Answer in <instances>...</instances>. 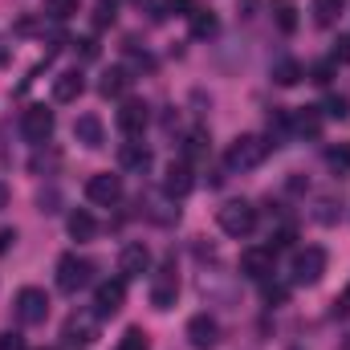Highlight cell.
<instances>
[{
	"label": "cell",
	"mask_w": 350,
	"mask_h": 350,
	"mask_svg": "<svg viewBox=\"0 0 350 350\" xmlns=\"http://www.w3.org/2000/svg\"><path fill=\"white\" fill-rule=\"evenodd\" d=\"M269 151H273V143L265 135H237L224 151V167L228 172H257L269 159Z\"/></svg>",
	"instance_id": "6da1fadb"
},
{
	"label": "cell",
	"mask_w": 350,
	"mask_h": 350,
	"mask_svg": "<svg viewBox=\"0 0 350 350\" xmlns=\"http://www.w3.org/2000/svg\"><path fill=\"white\" fill-rule=\"evenodd\" d=\"M216 224H220V232L224 237H249L253 228H257V208L249 204V200H228V204H220V212H216Z\"/></svg>",
	"instance_id": "7a4b0ae2"
},
{
	"label": "cell",
	"mask_w": 350,
	"mask_h": 350,
	"mask_svg": "<svg viewBox=\"0 0 350 350\" xmlns=\"http://www.w3.org/2000/svg\"><path fill=\"white\" fill-rule=\"evenodd\" d=\"M12 314H16L25 326H41V322L49 318V293H45V289H37V285H25V289H16Z\"/></svg>",
	"instance_id": "3957f363"
},
{
	"label": "cell",
	"mask_w": 350,
	"mask_h": 350,
	"mask_svg": "<svg viewBox=\"0 0 350 350\" xmlns=\"http://www.w3.org/2000/svg\"><path fill=\"white\" fill-rule=\"evenodd\" d=\"M62 342L70 350H90L98 342V314H86V310L70 314L66 326H62Z\"/></svg>",
	"instance_id": "277c9868"
},
{
	"label": "cell",
	"mask_w": 350,
	"mask_h": 350,
	"mask_svg": "<svg viewBox=\"0 0 350 350\" xmlns=\"http://www.w3.org/2000/svg\"><path fill=\"white\" fill-rule=\"evenodd\" d=\"M90 273H94V265H90L86 257L66 253V257L57 261V289H62V293H78V289H86Z\"/></svg>",
	"instance_id": "5b68a950"
},
{
	"label": "cell",
	"mask_w": 350,
	"mask_h": 350,
	"mask_svg": "<svg viewBox=\"0 0 350 350\" xmlns=\"http://www.w3.org/2000/svg\"><path fill=\"white\" fill-rule=\"evenodd\" d=\"M326 249H318V245H310V249H301L297 257H293V285H318L322 281V273H326Z\"/></svg>",
	"instance_id": "8992f818"
},
{
	"label": "cell",
	"mask_w": 350,
	"mask_h": 350,
	"mask_svg": "<svg viewBox=\"0 0 350 350\" xmlns=\"http://www.w3.org/2000/svg\"><path fill=\"white\" fill-rule=\"evenodd\" d=\"M21 135L33 143V147H45L49 135H53V110L49 106H29L21 114Z\"/></svg>",
	"instance_id": "52a82bcc"
},
{
	"label": "cell",
	"mask_w": 350,
	"mask_h": 350,
	"mask_svg": "<svg viewBox=\"0 0 350 350\" xmlns=\"http://www.w3.org/2000/svg\"><path fill=\"white\" fill-rule=\"evenodd\" d=\"M147 122H151V106H147L143 98H126V102L118 106V131H122L126 139H139V135L147 131Z\"/></svg>",
	"instance_id": "ba28073f"
},
{
	"label": "cell",
	"mask_w": 350,
	"mask_h": 350,
	"mask_svg": "<svg viewBox=\"0 0 350 350\" xmlns=\"http://www.w3.org/2000/svg\"><path fill=\"white\" fill-rule=\"evenodd\" d=\"M122 301H126V281H122V277L98 281V289H94V314H98V318H114V314L122 310Z\"/></svg>",
	"instance_id": "9c48e42d"
},
{
	"label": "cell",
	"mask_w": 350,
	"mask_h": 350,
	"mask_svg": "<svg viewBox=\"0 0 350 350\" xmlns=\"http://www.w3.org/2000/svg\"><path fill=\"white\" fill-rule=\"evenodd\" d=\"M86 200H90V204H98V208H110V204H118V200H122V175H110V172L90 175Z\"/></svg>",
	"instance_id": "30bf717a"
},
{
	"label": "cell",
	"mask_w": 350,
	"mask_h": 350,
	"mask_svg": "<svg viewBox=\"0 0 350 350\" xmlns=\"http://www.w3.org/2000/svg\"><path fill=\"white\" fill-rule=\"evenodd\" d=\"M118 273H122V281H135V277L151 273V249H147L143 241H131V245L118 253Z\"/></svg>",
	"instance_id": "8fae6325"
},
{
	"label": "cell",
	"mask_w": 350,
	"mask_h": 350,
	"mask_svg": "<svg viewBox=\"0 0 350 350\" xmlns=\"http://www.w3.org/2000/svg\"><path fill=\"white\" fill-rule=\"evenodd\" d=\"M273 265H277V253L269 249V245H257V249H245L241 253V273L249 277V281H269L273 277Z\"/></svg>",
	"instance_id": "7c38bea8"
},
{
	"label": "cell",
	"mask_w": 350,
	"mask_h": 350,
	"mask_svg": "<svg viewBox=\"0 0 350 350\" xmlns=\"http://www.w3.org/2000/svg\"><path fill=\"white\" fill-rule=\"evenodd\" d=\"M187 342L196 350H212L220 342V326H216V318H208V314H196L191 322H187Z\"/></svg>",
	"instance_id": "4fadbf2b"
},
{
	"label": "cell",
	"mask_w": 350,
	"mask_h": 350,
	"mask_svg": "<svg viewBox=\"0 0 350 350\" xmlns=\"http://www.w3.org/2000/svg\"><path fill=\"white\" fill-rule=\"evenodd\" d=\"M196 187V175H191V163L187 159H179V163H172L167 167V175H163V191L172 196V200H183L187 191Z\"/></svg>",
	"instance_id": "5bb4252c"
},
{
	"label": "cell",
	"mask_w": 350,
	"mask_h": 350,
	"mask_svg": "<svg viewBox=\"0 0 350 350\" xmlns=\"http://www.w3.org/2000/svg\"><path fill=\"white\" fill-rule=\"evenodd\" d=\"M74 139L90 147V151H98L102 143H106V126H102V118L98 114H78V122H74Z\"/></svg>",
	"instance_id": "9a60e30c"
},
{
	"label": "cell",
	"mask_w": 350,
	"mask_h": 350,
	"mask_svg": "<svg viewBox=\"0 0 350 350\" xmlns=\"http://www.w3.org/2000/svg\"><path fill=\"white\" fill-rule=\"evenodd\" d=\"M118 167H122V172L143 175L147 167H151V151H147L143 143H135V139H131V143H122V147H118Z\"/></svg>",
	"instance_id": "2e32d148"
},
{
	"label": "cell",
	"mask_w": 350,
	"mask_h": 350,
	"mask_svg": "<svg viewBox=\"0 0 350 350\" xmlns=\"http://www.w3.org/2000/svg\"><path fill=\"white\" fill-rule=\"evenodd\" d=\"M82 90H86L82 70H66V74H57V78H53V102H78V98H82Z\"/></svg>",
	"instance_id": "e0dca14e"
},
{
	"label": "cell",
	"mask_w": 350,
	"mask_h": 350,
	"mask_svg": "<svg viewBox=\"0 0 350 350\" xmlns=\"http://www.w3.org/2000/svg\"><path fill=\"white\" fill-rule=\"evenodd\" d=\"M175 297H179V281H175V273H163V277H155L151 281V306L163 314V310H172Z\"/></svg>",
	"instance_id": "ac0fdd59"
},
{
	"label": "cell",
	"mask_w": 350,
	"mask_h": 350,
	"mask_svg": "<svg viewBox=\"0 0 350 350\" xmlns=\"http://www.w3.org/2000/svg\"><path fill=\"white\" fill-rule=\"evenodd\" d=\"M131 86V70H122V66H110L106 74H102V82H98V94L102 98H122Z\"/></svg>",
	"instance_id": "d6986e66"
},
{
	"label": "cell",
	"mask_w": 350,
	"mask_h": 350,
	"mask_svg": "<svg viewBox=\"0 0 350 350\" xmlns=\"http://www.w3.org/2000/svg\"><path fill=\"white\" fill-rule=\"evenodd\" d=\"M273 21H277V29L289 37V33H297V4L293 0H273Z\"/></svg>",
	"instance_id": "ffe728a7"
},
{
	"label": "cell",
	"mask_w": 350,
	"mask_h": 350,
	"mask_svg": "<svg viewBox=\"0 0 350 350\" xmlns=\"http://www.w3.org/2000/svg\"><path fill=\"white\" fill-rule=\"evenodd\" d=\"M293 131L306 135V139H318V135H322V118H318V110H314V106L297 110V114H293Z\"/></svg>",
	"instance_id": "44dd1931"
},
{
	"label": "cell",
	"mask_w": 350,
	"mask_h": 350,
	"mask_svg": "<svg viewBox=\"0 0 350 350\" xmlns=\"http://www.w3.org/2000/svg\"><path fill=\"white\" fill-rule=\"evenodd\" d=\"M66 228H70V237H74V241H90V237L98 232V224H94V216H90V212H82V208H78V212H70V220H66Z\"/></svg>",
	"instance_id": "7402d4cb"
},
{
	"label": "cell",
	"mask_w": 350,
	"mask_h": 350,
	"mask_svg": "<svg viewBox=\"0 0 350 350\" xmlns=\"http://www.w3.org/2000/svg\"><path fill=\"white\" fill-rule=\"evenodd\" d=\"M326 167H330L334 175H350V143L326 147Z\"/></svg>",
	"instance_id": "603a6c76"
},
{
	"label": "cell",
	"mask_w": 350,
	"mask_h": 350,
	"mask_svg": "<svg viewBox=\"0 0 350 350\" xmlns=\"http://www.w3.org/2000/svg\"><path fill=\"white\" fill-rule=\"evenodd\" d=\"M187 21H191V33H196L200 41L216 33V12H212V8H200V4H196V12H191Z\"/></svg>",
	"instance_id": "cb8c5ba5"
},
{
	"label": "cell",
	"mask_w": 350,
	"mask_h": 350,
	"mask_svg": "<svg viewBox=\"0 0 350 350\" xmlns=\"http://www.w3.org/2000/svg\"><path fill=\"white\" fill-rule=\"evenodd\" d=\"M273 82H277V86H297V82H301V66H297L293 57H281V62L273 66Z\"/></svg>",
	"instance_id": "d4e9b609"
},
{
	"label": "cell",
	"mask_w": 350,
	"mask_h": 350,
	"mask_svg": "<svg viewBox=\"0 0 350 350\" xmlns=\"http://www.w3.org/2000/svg\"><path fill=\"white\" fill-rule=\"evenodd\" d=\"M347 8V0H314V21L326 29V25H334L338 21V12Z\"/></svg>",
	"instance_id": "484cf974"
},
{
	"label": "cell",
	"mask_w": 350,
	"mask_h": 350,
	"mask_svg": "<svg viewBox=\"0 0 350 350\" xmlns=\"http://www.w3.org/2000/svg\"><path fill=\"white\" fill-rule=\"evenodd\" d=\"M78 4H82V0H45V16L66 21V16H74V12H78Z\"/></svg>",
	"instance_id": "4316f807"
},
{
	"label": "cell",
	"mask_w": 350,
	"mask_h": 350,
	"mask_svg": "<svg viewBox=\"0 0 350 350\" xmlns=\"http://www.w3.org/2000/svg\"><path fill=\"white\" fill-rule=\"evenodd\" d=\"M322 110H326V118H338V122H347V118H350V102L342 98V94H330Z\"/></svg>",
	"instance_id": "83f0119b"
},
{
	"label": "cell",
	"mask_w": 350,
	"mask_h": 350,
	"mask_svg": "<svg viewBox=\"0 0 350 350\" xmlns=\"http://www.w3.org/2000/svg\"><path fill=\"white\" fill-rule=\"evenodd\" d=\"M334 74H338V62H334V57H326V62H318V66L310 70V82H318V86H326V82H330Z\"/></svg>",
	"instance_id": "f1b7e54d"
},
{
	"label": "cell",
	"mask_w": 350,
	"mask_h": 350,
	"mask_svg": "<svg viewBox=\"0 0 350 350\" xmlns=\"http://www.w3.org/2000/svg\"><path fill=\"white\" fill-rule=\"evenodd\" d=\"M114 350H147V334H143L139 326H131V330L118 338V347H114Z\"/></svg>",
	"instance_id": "f546056e"
},
{
	"label": "cell",
	"mask_w": 350,
	"mask_h": 350,
	"mask_svg": "<svg viewBox=\"0 0 350 350\" xmlns=\"http://www.w3.org/2000/svg\"><path fill=\"white\" fill-rule=\"evenodd\" d=\"M314 220H318V224H334V220H338V204H334V200H318Z\"/></svg>",
	"instance_id": "4dcf8cb0"
},
{
	"label": "cell",
	"mask_w": 350,
	"mask_h": 350,
	"mask_svg": "<svg viewBox=\"0 0 350 350\" xmlns=\"http://www.w3.org/2000/svg\"><path fill=\"white\" fill-rule=\"evenodd\" d=\"M187 155H191V159L208 155V135H204V131H191V135H187Z\"/></svg>",
	"instance_id": "1f68e13d"
},
{
	"label": "cell",
	"mask_w": 350,
	"mask_h": 350,
	"mask_svg": "<svg viewBox=\"0 0 350 350\" xmlns=\"http://www.w3.org/2000/svg\"><path fill=\"white\" fill-rule=\"evenodd\" d=\"M94 25L102 29V25H114V0H102L98 8H94Z\"/></svg>",
	"instance_id": "d6a6232c"
},
{
	"label": "cell",
	"mask_w": 350,
	"mask_h": 350,
	"mask_svg": "<svg viewBox=\"0 0 350 350\" xmlns=\"http://www.w3.org/2000/svg\"><path fill=\"white\" fill-rule=\"evenodd\" d=\"M0 350H29V347H25V334L4 330V334H0Z\"/></svg>",
	"instance_id": "836d02e7"
},
{
	"label": "cell",
	"mask_w": 350,
	"mask_h": 350,
	"mask_svg": "<svg viewBox=\"0 0 350 350\" xmlns=\"http://www.w3.org/2000/svg\"><path fill=\"white\" fill-rule=\"evenodd\" d=\"M163 8L175 12V16H191L196 12V0H163Z\"/></svg>",
	"instance_id": "e575fe53"
},
{
	"label": "cell",
	"mask_w": 350,
	"mask_h": 350,
	"mask_svg": "<svg viewBox=\"0 0 350 350\" xmlns=\"http://www.w3.org/2000/svg\"><path fill=\"white\" fill-rule=\"evenodd\" d=\"M265 301H285V285H265Z\"/></svg>",
	"instance_id": "d590c367"
},
{
	"label": "cell",
	"mask_w": 350,
	"mask_h": 350,
	"mask_svg": "<svg viewBox=\"0 0 350 350\" xmlns=\"http://www.w3.org/2000/svg\"><path fill=\"white\" fill-rule=\"evenodd\" d=\"M334 62H350V37H338V49H334Z\"/></svg>",
	"instance_id": "8d00e7d4"
},
{
	"label": "cell",
	"mask_w": 350,
	"mask_h": 350,
	"mask_svg": "<svg viewBox=\"0 0 350 350\" xmlns=\"http://www.w3.org/2000/svg\"><path fill=\"white\" fill-rule=\"evenodd\" d=\"M237 12H241V16H253V12H257V0H237Z\"/></svg>",
	"instance_id": "74e56055"
},
{
	"label": "cell",
	"mask_w": 350,
	"mask_h": 350,
	"mask_svg": "<svg viewBox=\"0 0 350 350\" xmlns=\"http://www.w3.org/2000/svg\"><path fill=\"white\" fill-rule=\"evenodd\" d=\"M12 241H16V232H12V228H0V253H8Z\"/></svg>",
	"instance_id": "f35d334b"
},
{
	"label": "cell",
	"mask_w": 350,
	"mask_h": 350,
	"mask_svg": "<svg viewBox=\"0 0 350 350\" xmlns=\"http://www.w3.org/2000/svg\"><path fill=\"white\" fill-rule=\"evenodd\" d=\"M338 314H350V281H347V289H342V297H338Z\"/></svg>",
	"instance_id": "ab89813d"
},
{
	"label": "cell",
	"mask_w": 350,
	"mask_h": 350,
	"mask_svg": "<svg viewBox=\"0 0 350 350\" xmlns=\"http://www.w3.org/2000/svg\"><path fill=\"white\" fill-rule=\"evenodd\" d=\"M78 45H82V57H94V53H98V45H94L90 37H86V41H78Z\"/></svg>",
	"instance_id": "60d3db41"
},
{
	"label": "cell",
	"mask_w": 350,
	"mask_h": 350,
	"mask_svg": "<svg viewBox=\"0 0 350 350\" xmlns=\"http://www.w3.org/2000/svg\"><path fill=\"white\" fill-rule=\"evenodd\" d=\"M4 204H8V187L0 183V208H4Z\"/></svg>",
	"instance_id": "b9f144b4"
}]
</instances>
